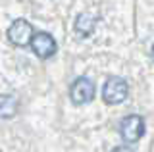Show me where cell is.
I'll use <instances>...</instances> for the list:
<instances>
[{"label": "cell", "mask_w": 154, "mask_h": 152, "mask_svg": "<svg viewBox=\"0 0 154 152\" xmlns=\"http://www.w3.org/2000/svg\"><path fill=\"white\" fill-rule=\"evenodd\" d=\"M19 110V102L14 94H0V117L12 120Z\"/></svg>", "instance_id": "6"}, {"label": "cell", "mask_w": 154, "mask_h": 152, "mask_svg": "<svg viewBox=\"0 0 154 152\" xmlns=\"http://www.w3.org/2000/svg\"><path fill=\"white\" fill-rule=\"evenodd\" d=\"M112 152H133V150L129 148V146H116Z\"/></svg>", "instance_id": "8"}, {"label": "cell", "mask_w": 154, "mask_h": 152, "mask_svg": "<svg viewBox=\"0 0 154 152\" xmlns=\"http://www.w3.org/2000/svg\"><path fill=\"white\" fill-rule=\"evenodd\" d=\"M96 21H98V17H94L93 14H81V16L77 17V21H75V31H77V35L89 37L91 33L94 31Z\"/></svg>", "instance_id": "7"}, {"label": "cell", "mask_w": 154, "mask_h": 152, "mask_svg": "<svg viewBox=\"0 0 154 152\" xmlns=\"http://www.w3.org/2000/svg\"><path fill=\"white\" fill-rule=\"evenodd\" d=\"M29 46H31L33 52H35L38 58H42V60L52 58V56L56 54V50H58V44H56L54 37H52L50 33H45V31L35 33L31 42H29Z\"/></svg>", "instance_id": "4"}, {"label": "cell", "mask_w": 154, "mask_h": 152, "mask_svg": "<svg viewBox=\"0 0 154 152\" xmlns=\"http://www.w3.org/2000/svg\"><path fill=\"white\" fill-rule=\"evenodd\" d=\"M129 94V85L125 79L118 77V75H114V77H110L108 81L104 83V89H102V98L106 104H122L125 98H127Z\"/></svg>", "instance_id": "1"}, {"label": "cell", "mask_w": 154, "mask_h": 152, "mask_svg": "<svg viewBox=\"0 0 154 152\" xmlns=\"http://www.w3.org/2000/svg\"><path fill=\"white\" fill-rule=\"evenodd\" d=\"M33 35H35L33 25L27 20H16L8 29V41L16 46H29Z\"/></svg>", "instance_id": "5"}, {"label": "cell", "mask_w": 154, "mask_h": 152, "mask_svg": "<svg viewBox=\"0 0 154 152\" xmlns=\"http://www.w3.org/2000/svg\"><path fill=\"white\" fill-rule=\"evenodd\" d=\"M119 135L125 142H139L141 137L144 135V120L137 114H131V116L123 117L122 123H119Z\"/></svg>", "instance_id": "3"}, {"label": "cell", "mask_w": 154, "mask_h": 152, "mask_svg": "<svg viewBox=\"0 0 154 152\" xmlns=\"http://www.w3.org/2000/svg\"><path fill=\"white\" fill-rule=\"evenodd\" d=\"M94 93H96L94 83L89 77H79L73 81L69 89V98L75 106H83V104H89L94 100Z\"/></svg>", "instance_id": "2"}]
</instances>
